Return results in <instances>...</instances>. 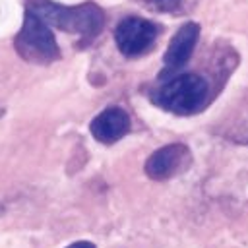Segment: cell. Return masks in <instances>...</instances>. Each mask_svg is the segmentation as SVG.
<instances>
[{
  "instance_id": "cell-1",
  "label": "cell",
  "mask_w": 248,
  "mask_h": 248,
  "mask_svg": "<svg viewBox=\"0 0 248 248\" xmlns=\"http://www.w3.org/2000/svg\"><path fill=\"white\" fill-rule=\"evenodd\" d=\"M27 8L50 27H56L70 35H78L79 48L89 45L105 25V14L93 2H85L79 6H60L50 0H27Z\"/></svg>"
},
{
  "instance_id": "cell-2",
  "label": "cell",
  "mask_w": 248,
  "mask_h": 248,
  "mask_svg": "<svg viewBox=\"0 0 248 248\" xmlns=\"http://www.w3.org/2000/svg\"><path fill=\"white\" fill-rule=\"evenodd\" d=\"M151 101L172 114H196L209 103V83L200 74L172 76L170 79H163V83L151 93Z\"/></svg>"
},
{
  "instance_id": "cell-3",
  "label": "cell",
  "mask_w": 248,
  "mask_h": 248,
  "mask_svg": "<svg viewBox=\"0 0 248 248\" xmlns=\"http://www.w3.org/2000/svg\"><path fill=\"white\" fill-rule=\"evenodd\" d=\"M14 48L25 62L31 64L46 66L60 58V48L54 33L50 31V25L29 8L25 10L21 29L14 37Z\"/></svg>"
},
{
  "instance_id": "cell-4",
  "label": "cell",
  "mask_w": 248,
  "mask_h": 248,
  "mask_svg": "<svg viewBox=\"0 0 248 248\" xmlns=\"http://www.w3.org/2000/svg\"><path fill=\"white\" fill-rule=\"evenodd\" d=\"M157 35H159V27L153 21L136 16H128L120 19V23L114 29L116 46L124 56L143 54L153 45Z\"/></svg>"
},
{
  "instance_id": "cell-5",
  "label": "cell",
  "mask_w": 248,
  "mask_h": 248,
  "mask_svg": "<svg viewBox=\"0 0 248 248\" xmlns=\"http://www.w3.org/2000/svg\"><path fill=\"white\" fill-rule=\"evenodd\" d=\"M200 39V25L194 21H188L178 27V31L172 35L169 41V46L163 56V70L159 74V79H169L172 78L192 56L196 43Z\"/></svg>"
},
{
  "instance_id": "cell-6",
  "label": "cell",
  "mask_w": 248,
  "mask_h": 248,
  "mask_svg": "<svg viewBox=\"0 0 248 248\" xmlns=\"http://www.w3.org/2000/svg\"><path fill=\"white\" fill-rule=\"evenodd\" d=\"M192 153L184 143H169L149 155L145 161V174L151 180H169L190 167Z\"/></svg>"
},
{
  "instance_id": "cell-7",
  "label": "cell",
  "mask_w": 248,
  "mask_h": 248,
  "mask_svg": "<svg viewBox=\"0 0 248 248\" xmlns=\"http://www.w3.org/2000/svg\"><path fill=\"white\" fill-rule=\"evenodd\" d=\"M91 136L101 143H114L130 132V116L120 107H107L91 120Z\"/></svg>"
},
{
  "instance_id": "cell-8",
  "label": "cell",
  "mask_w": 248,
  "mask_h": 248,
  "mask_svg": "<svg viewBox=\"0 0 248 248\" xmlns=\"http://www.w3.org/2000/svg\"><path fill=\"white\" fill-rule=\"evenodd\" d=\"M143 2L157 12H176L182 4V0H143Z\"/></svg>"
},
{
  "instance_id": "cell-9",
  "label": "cell",
  "mask_w": 248,
  "mask_h": 248,
  "mask_svg": "<svg viewBox=\"0 0 248 248\" xmlns=\"http://www.w3.org/2000/svg\"><path fill=\"white\" fill-rule=\"evenodd\" d=\"M66 248H97V246L93 242H89V240H78V242H72Z\"/></svg>"
},
{
  "instance_id": "cell-10",
  "label": "cell",
  "mask_w": 248,
  "mask_h": 248,
  "mask_svg": "<svg viewBox=\"0 0 248 248\" xmlns=\"http://www.w3.org/2000/svg\"><path fill=\"white\" fill-rule=\"evenodd\" d=\"M0 116H4V108L2 107H0Z\"/></svg>"
}]
</instances>
